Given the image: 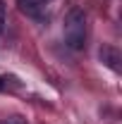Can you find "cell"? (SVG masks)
<instances>
[{"label":"cell","mask_w":122,"mask_h":124,"mask_svg":"<svg viewBox=\"0 0 122 124\" xmlns=\"http://www.w3.org/2000/svg\"><path fill=\"white\" fill-rule=\"evenodd\" d=\"M86 41V17L81 10H70L65 17V43L72 50H81Z\"/></svg>","instance_id":"obj_1"},{"label":"cell","mask_w":122,"mask_h":124,"mask_svg":"<svg viewBox=\"0 0 122 124\" xmlns=\"http://www.w3.org/2000/svg\"><path fill=\"white\" fill-rule=\"evenodd\" d=\"M17 2L24 15L34 17V19H43V2L41 0H17Z\"/></svg>","instance_id":"obj_2"},{"label":"cell","mask_w":122,"mask_h":124,"mask_svg":"<svg viewBox=\"0 0 122 124\" xmlns=\"http://www.w3.org/2000/svg\"><path fill=\"white\" fill-rule=\"evenodd\" d=\"M101 60H103V64H108L113 72H120V53H117L115 48L105 46L101 50Z\"/></svg>","instance_id":"obj_3"},{"label":"cell","mask_w":122,"mask_h":124,"mask_svg":"<svg viewBox=\"0 0 122 124\" xmlns=\"http://www.w3.org/2000/svg\"><path fill=\"white\" fill-rule=\"evenodd\" d=\"M0 124H26V119H24L22 115H10V117L0 119Z\"/></svg>","instance_id":"obj_4"},{"label":"cell","mask_w":122,"mask_h":124,"mask_svg":"<svg viewBox=\"0 0 122 124\" xmlns=\"http://www.w3.org/2000/svg\"><path fill=\"white\" fill-rule=\"evenodd\" d=\"M5 29V2L0 0V31Z\"/></svg>","instance_id":"obj_5"},{"label":"cell","mask_w":122,"mask_h":124,"mask_svg":"<svg viewBox=\"0 0 122 124\" xmlns=\"http://www.w3.org/2000/svg\"><path fill=\"white\" fill-rule=\"evenodd\" d=\"M5 81H7V79H2V77H0V91L5 88Z\"/></svg>","instance_id":"obj_6"},{"label":"cell","mask_w":122,"mask_h":124,"mask_svg":"<svg viewBox=\"0 0 122 124\" xmlns=\"http://www.w3.org/2000/svg\"><path fill=\"white\" fill-rule=\"evenodd\" d=\"M41 2H46V0H41Z\"/></svg>","instance_id":"obj_7"}]
</instances>
